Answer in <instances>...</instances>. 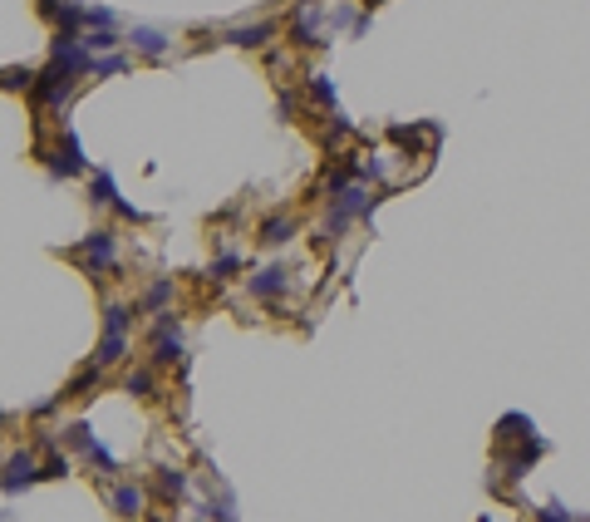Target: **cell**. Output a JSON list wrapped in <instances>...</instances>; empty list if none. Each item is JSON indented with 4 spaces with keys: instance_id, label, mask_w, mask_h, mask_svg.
Returning a JSON list of instances; mask_svg holds the SVG:
<instances>
[{
    "instance_id": "obj_1",
    "label": "cell",
    "mask_w": 590,
    "mask_h": 522,
    "mask_svg": "<svg viewBox=\"0 0 590 522\" xmlns=\"http://www.w3.org/2000/svg\"><path fill=\"white\" fill-rule=\"evenodd\" d=\"M74 261L84 266L94 281L114 271V266H118V236H114V227H98V232H88L84 242L74 246Z\"/></svg>"
},
{
    "instance_id": "obj_2",
    "label": "cell",
    "mask_w": 590,
    "mask_h": 522,
    "mask_svg": "<svg viewBox=\"0 0 590 522\" xmlns=\"http://www.w3.org/2000/svg\"><path fill=\"white\" fill-rule=\"evenodd\" d=\"M74 89H79V74L49 64L45 74L35 79V89H30V94H35V108H39V114H55V108H64L69 98H74Z\"/></svg>"
},
{
    "instance_id": "obj_3",
    "label": "cell",
    "mask_w": 590,
    "mask_h": 522,
    "mask_svg": "<svg viewBox=\"0 0 590 522\" xmlns=\"http://www.w3.org/2000/svg\"><path fill=\"white\" fill-rule=\"evenodd\" d=\"M153 360H157V364H177V360H187L182 325H177V315H173V311H163V315H157V325H153Z\"/></svg>"
},
{
    "instance_id": "obj_4",
    "label": "cell",
    "mask_w": 590,
    "mask_h": 522,
    "mask_svg": "<svg viewBox=\"0 0 590 522\" xmlns=\"http://www.w3.org/2000/svg\"><path fill=\"white\" fill-rule=\"evenodd\" d=\"M49 173L55 177H79V173H88V158H84V148H79V133L64 124V143L49 153Z\"/></svg>"
},
{
    "instance_id": "obj_5",
    "label": "cell",
    "mask_w": 590,
    "mask_h": 522,
    "mask_svg": "<svg viewBox=\"0 0 590 522\" xmlns=\"http://www.w3.org/2000/svg\"><path fill=\"white\" fill-rule=\"evenodd\" d=\"M39 478H45V468L35 463V453L20 449V453H10L5 473H0V488H5V492H20V488H35Z\"/></svg>"
},
{
    "instance_id": "obj_6",
    "label": "cell",
    "mask_w": 590,
    "mask_h": 522,
    "mask_svg": "<svg viewBox=\"0 0 590 522\" xmlns=\"http://www.w3.org/2000/svg\"><path fill=\"white\" fill-rule=\"evenodd\" d=\"M94 202L108 207V212H118L123 222H143V212H138L133 202H123V193L114 187V173H108V167H98V173H94Z\"/></svg>"
},
{
    "instance_id": "obj_7",
    "label": "cell",
    "mask_w": 590,
    "mask_h": 522,
    "mask_svg": "<svg viewBox=\"0 0 590 522\" xmlns=\"http://www.w3.org/2000/svg\"><path fill=\"white\" fill-rule=\"evenodd\" d=\"M271 35H275V20H256V25H232V30H222L226 45H241V49L271 45Z\"/></svg>"
},
{
    "instance_id": "obj_8",
    "label": "cell",
    "mask_w": 590,
    "mask_h": 522,
    "mask_svg": "<svg viewBox=\"0 0 590 522\" xmlns=\"http://www.w3.org/2000/svg\"><path fill=\"white\" fill-rule=\"evenodd\" d=\"M285 286H291V271H285V266H261V271H251V295L256 301H275Z\"/></svg>"
},
{
    "instance_id": "obj_9",
    "label": "cell",
    "mask_w": 590,
    "mask_h": 522,
    "mask_svg": "<svg viewBox=\"0 0 590 522\" xmlns=\"http://www.w3.org/2000/svg\"><path fill=\"white\" fill-rule=\"evenodd\" d=\"M295 236V217L291 212H271L261 227H256V242L261 246H285Z\"/></svg>"
},
{
    "instance_id": "obj_10",
    "label": "cell",
    "mask_w": 590,
    "mask_h": 522,
    "mask_svg": "<svg viewBox=\"0 0 590 522\" xmlns=\"http://www.w3.org/2000/svg\"><path fill=\"white\" fill-rule=\"evenodd\" d=\"M108 502H114V512H118V518H143L148 492L138 488V483H118V488L108 492Z\"/></svg>"
},
{
    "instance_id": "obj_11",
    "label": "cell",
    "mask_w": 590,
    "mask_h": 522,
    "mask_svg": "<svg viewBox=\"0 0 590 522\" xmlns=\"http://www.w3.org/2000/svg\"><path fill=\"white\" fill-rule=\"evenodd\" d=\"M128 345H133V335H108V330H104V340H98V355H94V364H98V370H114V364L128 355Z\"/></svg>"
},
{
    "instance_id": "obj_12",
    "label": "cell",
    "mask_w": 590,
    "mask_h": 522,
    "mask_svg": "<svg viewBox=\"0 0 590 522\" xmlns=\"http://www.w3.org/2000/svg\"><path fill=\"white\" fill-rule=\"evenodd\" d=\"M98 384H104V370H98V364H88L84 374H74V380L59 389V399H84L88 389H98Z\"/></svg>"
},
{
    "instance_id": "obj_13",
    "label": "cell",
    "mask_w": 590,
    "mask_h": 522,
    "mask_svg": "<svg viewBox=\"0 0 590 522\" xmlns=\"http://www.w3.org/2000/svg\"><path fill=\"white\" fill-rule=\"evenodd\" d=\"M104 330L108 335H133V311L123 301H108L104 305Z\"/></svg>"
},
{
    "instance_id": "obj_14",
    "label": "cell",
    "mask_w": 590,
    "mask_h": 522,
    "mask_svg": "<svg viewBox=\"0 0 590 522\" xmlns=\"http://www.w3.org/2000/svg\"><path fill=\"white\" fill-rule=\"evenodd\" d=\"M128 39H133V45L143 49V55H153V59H157V55H167V35H163V30H153V25H138Z\"/></svg>"
},
{
    "instance_id": "obj_15",
    "label": "cell",
    "mask_w": 590,
    "mask_h": 522,
    "mask_svg": "<svg viewBox=\"0 0 590 522\" xmlns=\"http://www.w3.org/2000/svg\"><path fill=\"white\" fill-rule=\"evenodd\" d=\"M157 488H163L167 502L187 498V473H182V468H157Z\"/></svg>"
},
{
    "instance_id": "obj_16",
    "label": "cell",
    "mask_w": 590,
    "mask_h": 522,
    "mask_svg": "<svg viewBox=\"0 0 590 522\" xmlns=\"http://www.w3.org/2000/svg\"><path fill=\"white\" fill-rule=\"evenodd\" d=\"M173 301V281H153L143 291V301H138V311H153V315H163V305Z\"/></svg>"
},
{
    "instance_id": "obj_17",
    "label": "cell",
    "mask_w": 590,
    "mask_h": 522,
    "mask_svg": "<svg viewBox=\"0 0 590 522\" xmlns=\"http://www.w3.org/2000/svg\"><path fill=\"white\" fill-rule=\"evenodd\" d=\"M123 389L138 394V399H153V394H157V374H153V370H133V374L123 380Z\"/></svg>"
},
{
    "instance_id": "obj_18",
    "label": "cell",
    "mask_w": 590,
    "mask_h": 522,
    "mask_svg": "<svg viewBox=\"0 0 590 522\" xmlns=\"http://www.w3.org/2000/svg\"><path fill=\"white\" fill-rule=\"evenodd\" d=\"M241 266H246V256H241V252H222V256L212 261V281H232V276L241 271Z\"/></svg>"
},
{
    "instance_id": "obj_19",
    "label": "cell",
    "mask_w": 590,
    "mask_h": 522,
    "mask_svg": "<svg viewBox=\"0 0 590 522\" xmlns=\"http://www.w3.org/2000/svg\"><path fill=\"white\" fill-rule=\"evenodd\" d=\"M531 522H586V518H580V512H570L566 502H556V498H551L541 512H531Z\"/></svg>"
},
{
    "instance_id": "obj_20",
    "label": "cell",
    "mask_w": 590,
    "mask_h": 522,
    "mask_svg": "<svg viewBox=\"0 0 590 522\" xmlns=\"http://www.w3.org/2000/svg\"><path fill=\"white\" fill-rule=\"evenodd\" d=\"M35 79L39 74H35V69H25V64H20V69L15 64L0 69V89H35Z\"/></svg>"
},
{
    "instance_id": "obj_21",
    "label": "cell",
    "mask_w": 590,
    "mask_h": 522,
    "mask_svg": "<svg viewBox=\"0 0 590 522\" xmlns=\"http://www.w3.org/2000/svg\"><path fill=\"white\" fill-rule=\"evenodd\" d=\"M5 419H10V414H5V409H0V429H5Z\"/></svg>"
},
{
    "instance_id": "obj_22",
    "label": "cell",
    "mask_w": 590,
    "mask_h": 522,
    "mask_svg": "<svg viewBox=\"0 0 590 522\" xmlns=\"http://www.w3.org/2000/svg\"><path fill=\"white\" fill-rule=\"evenodd\" d=\"M0 522H10V512H0Z\"/></svg>"
},
{
    "instance_id": "obj_23",
    "label": "cell",
    "mask_w": 590,
    "mask_h": 522,
    "mask_svg": "<svg viewBox=\"0 0 590 522\" xmlns=\"http://www.w3.org/2000/svg\"><path fill=\"white\" fill-rule=\"evenodd\" d=\"M364 5H379V0H364Z\"/></svg>"
}]
</instances>
